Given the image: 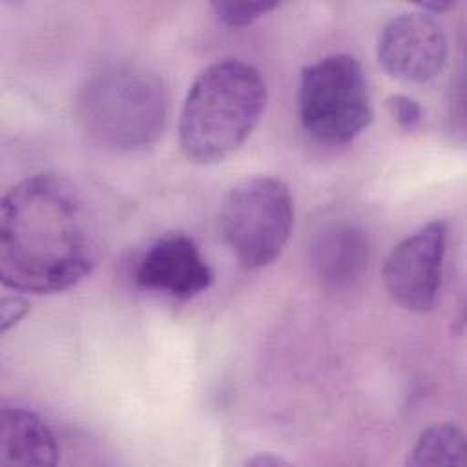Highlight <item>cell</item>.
Returning a JSON list of instances; mask_svg holds the SVG:
<instances>
[{
    "mask_svg": "<svg viewBox=\"0 0 467 467\" xmlns=\"http://www.w3.org/2000/svg\"><path fill=\"white\" fill-rule=\"evenodd\" d=\"M248 463H250V465H263V467H266V465H286L288 462H286V460H281V458H277V456H272V454H265V456H255V458H252Z\"/></svg>",
    "mask_w": 467,
    "mask_h": 467,
    "instance_id": "obj_16",
    "label": "cell"
},
{
    "mask_svg": "<svg viewBox=\"0 0 467 467\" xmlns=\"http://www.w3.org/2000/svg\"><path fill=\"white\" fill-rule=\"evenodd\" d=\"M299 119L319 142H352L372 120V99L361 64L345 53L306 66L299 82Z\"/></svg>",
    "mask_w": 467,
    "mask_h": 467,
    "instance_id": "obj_4",
    "label": "cell"
},
{
    "mask_svg": "<svg viewBox=\"0 0 467 467\" xmlns=\"http://www.w3.org/2000/svg\"><path fill=\"white\" fill-rule=\"evenodd\" d=\"M213 274L195 241L184 234L157 239L140 257L135 281L139 286L175 299H190L212 285Z\"/></svg>",
    "mask_w": 467,
    "mask_h": 467,
    "instance_id": "obj_8",
    "label": "cell"
},
{
    "mask_svg": "<svg viewBox=\"0 0 467 467\" xmlns=\"http://www.w3.org/2000/svg\"><path fill=\"white\" fill-rule=\"evenodd\" d=\"M277 2L268 0H215L212 9L217 18L230 27H243L275 9Z\"/></svg>",
    "mask_w": 467,
    "mask_h": 467,
    "instance_id": "obj_12",
    "label": "cell"
},
{
    "mask_svg": "<svg viewBox=\"0 0 467 467\" xmlns=\"http://www.w3.org/2000/svg\"><path fill=\"white\" fill-rule=\"evenodd\" d=\"M168 95L162 80L142 67L111 66L86 80L77 97L82 131L102 148L142 150L164 130Z\"/></svg>",
    "mask_w": 467,
    "mask_h": 467,
    "instance_id": "obj_3",
    "label": "cell"
},
{
    "mask_svg": "<svg viewBox=\"0 0 467 467\" xmlns=\"http://www.w3.org/2000/svg\"><path fill=\"white\" fill-rule=\"evenodd\" d=\"M465 436L452 423H438L421 432L416 440L407 465L414 467H451L465 465Z\"/></svg>",
    "mask_w": 467,
    "mask_h": 467,
    "instance_id": "obj_11",
    "label": "cell"
},
{
    "mask_svg": "<svg viewBox=\"0 0 467 467\" xmlns=\"http://www.w3.org/2000/svg\"><path fill=\"white\" fill-rule=\"evenodd\" d=\"M387 108H389V113L392 115V119L398 122V126L407 131L418 128L421 122V117H423L421 108L409 95H401V93L390 95L387 99Z\"/></svg>",
    "mask_w": 467,
    "mask_h": 467,
    "instance_id": "obj_13",
    "label": "cell"
},
{
    "mask_svg": "<svg viewBox=\"0 0 467 467\" xmlns=\"http://www.w3.org/2000/svg\"><path fill=\"white\" fill-rule=\"evenodd\" d=\"M447 36L429 13H401L390 18L376 46L378 62L394 78L423 84L436 78L447 60Z\"/></svg>",
    "mask_w": 467,
    "mask_h": 467,
    "instance_id": "obj_7",
    "label": "cell"
},
{
    "mask_svg": "<svg viewBox=\"0 0 467 467\" xmlns=\"http://www.w3.org/2000/svg\"><path fill=\"white\" fill-rule=\"evenodd\" d=\"M310 259L325 286L347 288L356 283L368 265V241L354 224H332L317 234Z\"/></svg>",
    "mask_w": 467,
    "mask_h": 467,
    "instance_id": "obj_9",
    "label": "cell"
},
{
    "mask_svg": "<svg viewBox=\"0 0 467 467\" xmlns=\"http://www.w3.org/2000/svg\"><path fill=\"white\" fill-rule=\"evenodd\" d=\"M266 104L261 73L241 60L208 66L182 104L179 140L193 162L210 164L234 153L255 128Z\"/></svg>",
    "mask_w": 467,
    "mask_h": 467,
    "instance_id": "obj_2",
    "label": "cell"
},
{
    "mask_svg": "<svg viewBox=\"0 0 467 467\" xmlns=\"http://www.w3.org/2000/svg\"><path fill=\"white\" fill-rule=\"evenodd\" d=\"M449 226L431 221L392 248L383 265L389 296L401 308L423 314L434 308L447 250Z\"/></svg>",
    "mask_w": 467,
    "mask_h": 467,
    "instance_id": "obj_6",
    "label": "cell"
},
{
    "mask_svg": "<svg viewBox=\"0 0 467 467\" xmlns=\"http://www.w3.org/2000/svg\"><path fill=\"white\" fill-rule=\"evenodd\" d=\"M421 11L423 13H429V15H436V13H441L445 9H451L454 7V2L451 0H440V2H425V4H420Z\"/></svg>",
    "mask_w": 467,
    "mask_h": 467,
    "instance_id": "obj_15",
    "label": "cell"
},
{
    "mask_svg": "<svg viewBox=\"0 0 467 467\" xmlns=\"http://www.w3.org/2000/svg\"><path fill=\"white\" fill-rule=\"evenodd\" d=\"M11 306H13L11 297H5L2 303V332H5L13 323L22 319V316L27 312V303L22 297L16 299L15 308H11Z\"/></svg>",
    "mask_w": 467,
    "mask_h": 467,
    "instance_id": "obj_14",
    "label": "cell"
},
{
    "mask_svg": "<svg viewBox=\"0 0 467 467\" xmlns=\"http://www.w3.org/2000/svg\"><path fill=\"white\" fill-rule=\"evenodd\" d=\"M294 224L288 186L275 177L257 175L230 188L219 210L226 246L243 268L270 265L283 252Z\"/></svg>",
    "mask_w": 467,
    "mask_h": 467,
    "instance_id": "obj_5",
    "label": "cell"
},
{
    "mask_svg": "<svg viewBox=\"0 0 467 467\" xmlns=\"http://www.w3.org/2000/svg\"><path fill=\"white\" fill-rule=\"evenodd\" d=\"M58 443L51 427L22 407H4L0 420V465H55Z\"/></svg>",
    "mask_w": 467,
    "mask_h": 467,
    "instance_id": "obj_10",
    "label": "cell"
},
{
    "mask_svg": "<svg viewBox=\"0 0 467 467\" xmlns=\"http://www.w3.org/2000/svg\"><path fill=\"white\" fill-rule=\"evenodd\" d=\"M95 237L77 192L38 173L11 188L0 206V277L15 292H64L91 274Z\"/></svg>",
    "mask_w": 467,
    "mask_h": 467,
    "instance_id": "obj_1",
    "label": "cell"
}]
</instances>
